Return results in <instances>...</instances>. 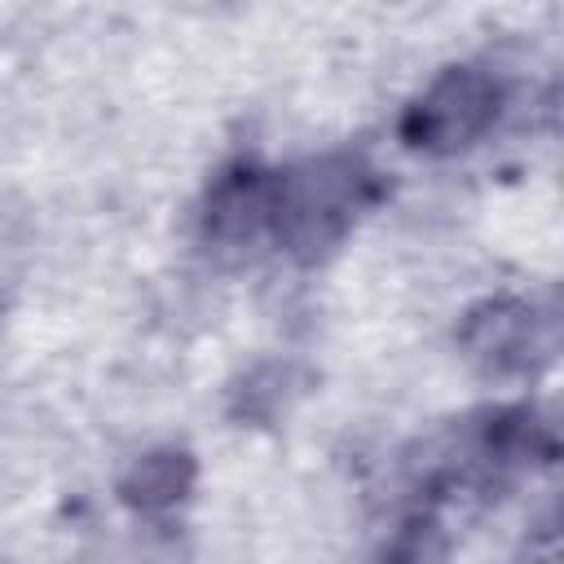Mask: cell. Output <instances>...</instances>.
I'll return each instance as SVG.
<instances>
[{"mask_svg": "<svg viewBox=\"0 0 564 564\" xmlns=\"http://www.w3.org/2000/svg\"><path fill=\"white\" fill-rule=\"evenodd\" d=\"M189 489H194V458L185 449H150L119 480V498L145 516L185 502Z\"/></svg>", "mask_w": 564, "mask_h": 564, "instance_id": "5", "label": "cell"}, {"mask_svg": "<svg viewBox=\"0 0 564 564\" xmlns=\"http://www.w3.org/2000/svg\"><path fill=\"white\" fill-rule=\"evenodd\" d=\"M375 194L379 181L361 154L335 150L304 159L286 172H273L269 234L295 260H322L352 234Z\"/></svg>", "mask_w": 564, "mask_h": 564, "instance_id": "1", "label": "cell"}, {"mask_svg": "<svg viewBox=\"0 0 564 564\" xmlns=\"http://www.w3.org/2000/svg\"><path fill=\"white\" fill-rule=\"evenodd\" d=\"M463 348L489 375L529 370V361L538 352V317L524 300H489L467 313Z\"/></svg>", "mask_w": 564, "mask_h": 564, "instance_id": "4", "label": "cell"}, {"mask_svg": "<svg viewBox=\"0 0 564 564\" xmlns=\"http://www.w3.org/2000/svg\"><path fill=\"white\" fill-rule=\"evenodd\" d=\"M269 212H273V172L242 159V163H229L207 185L203 225L216 242H251L269 234Z\"/></svg>", "mask_w": 564, "mask_h": 564, "instance_id": "3", "label": "cell"}, {"mask_svg": "<svg viewBox=\"0 0 564 564\" xmlns=\"http://www.w3.org/2000/svg\"><path fill=\"white\" fill-rule=\"evenodd\" d=\"M498 110H502V88L489 70L449 66L405 106L401 141L423 154H458L494 128Z\"/></svg>", "mask_w": 564, "mask_h": 564, "instance_id": "2", "label": "cell"}]
</instances>
